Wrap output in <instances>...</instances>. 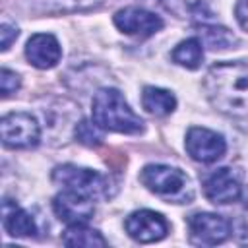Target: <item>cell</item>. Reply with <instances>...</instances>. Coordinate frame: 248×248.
I'll return each instance as SVG.
<instances>
[{
    "mask_svg": "<svg viewBox=\"0 0 248 248\" xmlns=\"http://www.w3.org/2000/svg\"><path fill=\"white\" fill-rule=\"evenodd\" d=\"M209 103L223 114L248 116V64L219 62L203 81Z\"/></svg>",
    "mask_w": 248,
    "mask_h": 248,
    "instance_id": "cell-1",
    "label": "cell"
},
{
    "mask_svg": "<svg viewBox=\"0 0 248 248\" xmlns=\"http://www.w3.org/2000/svg\"><path fill=\"white\" fill-rule=\"evenodd\" d=\"M93 122L101 130L120 132V134H140L143 130V120L128 107L118 89L107 87L93 97Z\"/></svg>",
    "mask_w": 248,
    "mask_h": 248,
    "instance_id": "cell-2",
    "label": "cell"
},
{
    "mask_svg": "<svg viewBox=\"0 0 248 248\" xmlns=\"http://www.w3.org/2000/svg\"><path fill=\"white\" fill-rule=\"evenodd\" d=\"M52 182L64 190L78 192L91 200L108 196V178L97 170L81 169L76 165H60L52 170Z\"/></svg>",
    "mask_w": 248,
    "mask_h": 248,
    "instance_id": "cell-3",
    "label": "cell"
},
{
    "mask_svg": "<svg viewBox=\"0 0 248 248\" xmlns=\"http://www.w3.org/2000/svg\"><path fill=\"white\" fill-rule=\"evenodd\" d=\"M140 180L147 186V190L163 196L167 200H186V190H190L188 176L169 165H147L143 167Z\"/></svg>",
    "mask_w": 248,
    "mask_h": 248,
    "instance_id": "cell-4",
    "label": "cell"
},
{
    "mask_svg": "<svg viewBox=\"0 0 248 248\" xmlns=\"http://www.w3.org/2000/svg\"><path fill=\"white\" fill-rule=\"evenodd\" d=\"M0 130H2V143L14 149L35 147L41 136L37 120L27 112H10L2 116Z\"/></svg>",
    "mask_w": 248,
    "mask_h": 248,
    "instance_id": "cell-5",
    "label": "cell"
},
{
    "mask_svg": "<svg viewBox=\"0 0 248 248\" xmlns=\"http://www.w3.org/2000/svg\"><path fill=\"white\" fill-rule=\"evenodd\" d=\"M188 229L190 238L194 244L203 246H215L229 238L231 234V223L215 213H194L188 217Z\"/></svg>",
    "mask_w": 248,
    "mask_h": 248,
    "instance_id": "cell-6",
    "label": "cell"
},
{
    "mask_svg": "<svg viewBox=\"0 0 248 248\" xmlns=\"http://www.w3.org/2000/svg\"><path fill=\"white\" fill-rule=\"evenodd\" d=\"M227 143L221 134L207 128H190L186 134V151L194 161L213 163L223 157Z\"/></svg>",
    "mask_w": 248,
    "mask_h": 248,
    "instance_id": "cell-7",
    "label": "cell"
},
{
    "mask_svg": "<svg viewBox=\"0 0 248 248\" xmlns=\"http://www.w3.org/2000/svg\"><path fill=\"white\" fill-rule=\"evenodd\" d=\"M52 209L56 217L66 225H87V221L95 213L93 200L72 190H64L62 194L54 196Z\"/></svg>",
    "mask_w": 248,
    "mask_h": 248,
    "instance_id": "cell-8",
    "label": "cell"
},
{
    "mask_svg": "<svg viewBox=\"0 0 248 248\" xmlns=\"http://www.w3.org/2000/svg\"><path fill=\"white\" fill-rule=\"evenodd\" d=\"M126 231L128 234L141 242V244H149V242H157L161 238L167 236L169 232V225L165 221V217L161 213H155L151 209H141V211H134L128 219H126Z\"/></svg>",
    "mask_w": 248,
    "mask_h": 248,
    "instance_id": "cell-9",
    "label": "cell"
},
{
    "mask_svg": "<svg viewBox=\"0 0 248 248\" xmlns=\"http://www.w3.org/2000/svg\"><path fill=\"white\" fill-rule=\"evenodd\" d=\"M114 25L126 33V35H136V37H149L157 33L163 27V19L147 10L130 6L124 10H118L114 14Z\"/></svg>",
    "mask_w": 248,
    "mask_h": 248,
    "instance_id": "cell-10",
    "label": "cell"
},
{
    "mask_svg": "<svg viewBox=\"0 0 248 248\" xmlns=\"http://www.w3.org/2000/svg\"><path fill=\"white\" fill-rule=\"evenodd\" d=\"M203 192H205V198L213 203H231L240 198L242 188H240L236 176L232 174V170L223 167L205 178Z\"/></svg>",
    "mask_w": 248,
    "mask_h": 248,
    "instance_id": "cell-11",
    "label": "cell"
},
{
    "mask_svg": "<svg viewBox=\"0 0 248 248\" xmlns=\"http://www.w3.org/2000/svg\"><path fill=\"white\" fill-rule=\"evenodd\" d=\"M25 56L35 68L46 70V68H52V66L58 64V60L62 56V50H60V45H58L54 35L37 33L27 41Z\"/></svg>",
    "mask_w": 248,
    "mask_h": 248,
    "instance_id": "cell-12",
    "label": "cell"
},
{
    "mask_svg": "<svg viewBox=\"0 0 248 248\" xmlns=\"http://www.w3.org/2000/svg\"><path fill=\"white\" fill-rule=\"evenodd\" d=\"M4 229L8 234L12 236H31L37 232V225L33 221V217L23 211L21 207H17L16 203H12L10 200H4Z\"/></svg>",
    "mask_w": 248,
    "mask_h": 248,
    "instance_id": "cell-13",
    "label": "cell"
},
{
    "mask_svg": "<svg viewBox=\"0 0 248 248\" xmlns=\"http://www.w3.org/2000/svg\"><path fill=\"white\" fill-rule=\"evenodd\" d=\"M141 105L143 108L149 112V114H155V116H167L174 110L176 107V99L170 91L167 89H161V87H153V85H147L143 87V93H141Z\"/></svg>",
    "mask_w": 248,
    "mask_h": 248,
    "instance_id": "cell-14",
    "label": "cell"
},
{
    "mask_svg": "<svg viewBox=\"0 0 248 248\" xmlns=\"http://www.w3.org/2000/svg\"><path fill=\"white\" fill-rule=\"evenodd\" d=\"M172 60L188 70H196L200 68L202 60H203V43L198 37H190L186 41H180L174 50H172Z\"/></svg>",
    "mask_w": 248,
    "mask_h": 248,
    "instance_id": "cell-15",
    "label": "cell"
},
{
    "mask_svg": "<svg viewBox=\"0 0 248 248\" xmlns=\"http://www.w3.org/2000/svg\"><path fill=\"white\" fill-rule=\"evenodd\" d=\"M62 242L66 246H79V248L107 246V240L103 238V234L95 229H87L85 225H70V229L62 236Z\"/></svg>",
    "mask_w": 248,
    "mask_h": 248,
    "instance_id": "cell-16",
    "label": "cell"
},
{
    "mask_svg": "<svg viewBox=\"0 0 248 248\" xmlns=\"http://www.w3.org/2000/svg\"><path fill=\"white\" fill-rule=\"evenodd\" d=\"M200 37H202V43L209 48H231L232 45H236V37L225 29V27H217V25H202L200 27Z\"/></svg>",
    "mask_w": 248,
    "mask_h": 248,
    "instance_id": "cell-17",
    "label": "cell"
},
{
    "mask_svg": "<svg viewBox=\"0 0 248 248\" xmlns=\"http://www.w3.org/2000/svg\"><path fill=\"white\" fill-rule=\"evenodd\" d=\"M76 138L79 143H83L87 147H97L103 143V132L99 130V126L95 122H89V120H81L76 126Z\"/></svg>",
    "mask_w": 248,
    "mask_h": 248,
    "instance_id": "cell-18",
    "label": "cell"
},
{
    "mask_svg": "<svg viewBox=\"0 0 248 248\" xmlns=\"http://www.w3.org/2000/svg\"><path fill=\"white\" fill-rule=\"evenodd\" d=\"M17 89H19V78H17V74H14L8 68H4L0 72V91H2V95L8 97V95L16 93Z\"/></svg>",
    "mask_w": 248,
    "mask_h": 248,
    "instance_id": "cell-19",
    "label": "cell"
},
{
    "mask_svg": "<svg viewBox=\"0 0 248 248\" xmlns=\"http://www.w3.org/2000/svg\"><path fill=\"white\" fill-rule=\"evenodd\" d=\"M0 37H2V50H8L12 41L17 39V27L10 25V23H2L0 27Z\"/></svg>",
    "mask_w": 248,
    "mask_h": 248,
    "instance_id": "cell-20",
    "label": "cell"
},
{
    "mask_svg": "<svg viewBox=\"0 0 248 248\" xmlns=\"http://www.w3.org/2000/svg\"><path fill=\"white\" fill-rule=\"evenodd\" d=\"M234 12H236V19H238L240 27L248 31V0H238Z\"/></svg>",
    "mask_w": 248,
    "mask_h": 248,
    "instance_id": "cell-21",
    "label": "cell"
},
{
    "mask_svg": "<svg viewBox=\"0 0 248 248\" xmlns=\"http://www.w3.org/2000/svg\"><path fill=\"white\" fill-rule=\"evenodd\" d=\"M240 196H242V202H244V207L248 209V186H246V190H244V192H242Z\"/></svg>",
    "mask_w": 248,
    "mask_h": 248,
    "instance_id": "cell-22",
    "label": "cell"
}]
</instances>
